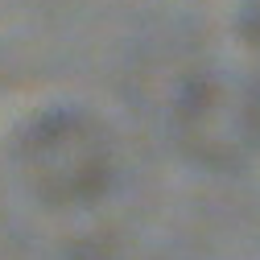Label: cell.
<instances>
[{
	"label": "cell",
	"mask_w": 260,
	"mask_h": 260,
	"mask_svg": "<svg viewBox=\"0 0 260 260\" xmlns=\"http://www.w3.org/2000/svg\"><path fill=\"white\" fill-rule=\"evenodd\" d=\"M240 34H244V46L252 50V58L260 62V0H248V5H244Z\"/></svg>",
	"instance_id": "3"
},
{
	"label": "cell",
	"mask_w": 260,
	"mask_h": 260,
	"mask_svg": "<svg viewBox=\"0 0 260 260\" xmlns=\"http://www.w3.org/2000/svg\"><path fill=\"white\" fill-rule=\"evenodd\" d=\"M170 141L199 170H244L260 157V79L240 71L190 75L170 108Z\"/></svg>",
	"instance_id": "2"
},
{
	"label": "cell",
	"mask_w": 260,
	"mask_h": 260,
	"mask_svg": "<svg viewBox=\"0 0 260 260\" xmlns=\"http://www.w3.org/2000/svg\"><path fill=\"white\" fill-rule=\"evenodd\" d=\"M13 166L25 194L50 211H75L100 203L116 182V145L104 120L75 108L54 104L21 124L13 141Z\"/></svg>",
	"instance_id": "1"
}]
</instances>
